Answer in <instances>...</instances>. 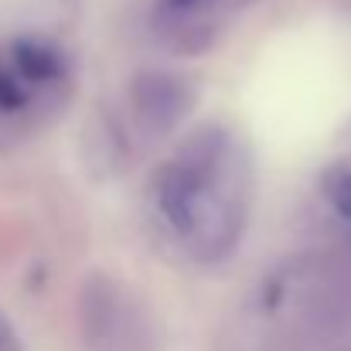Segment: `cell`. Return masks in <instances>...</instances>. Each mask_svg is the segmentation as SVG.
Segmentation results:
<instances>
[{
    "label": "cell",
    "mask_w": 351,
    "mask_h": 351,
    "mask_svg": "<svg viewBox=\"0 0 351 351\" xmlns=\"http://www.w3.org/2000/svg\"><path fill=\"white\" fill-rule=\"evenodd\" d=\"M157 205L167 226L188 239H215L226 229L229 208H222L219 181L208 157H181L157 178Z\"/></svg>",
    "instance_id": "1"
},
{
    "label": "cell",
    "mask_w": 351,
    "mask_h": 351,
    "mask_svg": "<svg viewBox=\"0 0 351 351\" xmlns=\"http://www.w3.org/2000/svg\"><path fill=\"white\" fill-rule=\"evenodd\" d=\"M10 65L31 86H48L65 75V58L58 55L55 45H45V41H17L10 51Z\"/></svg>",
    "instance_id": "2"
},
{
    "label": "cell",
    "mask_w": 351,
    "mask_h": 351,
    "mask_svg": "<svg viewBox=\"0 0 351 351\" xmlns=\"http://www.w3.org/2000/svg\"><path fill=\"white\" fill-rule=\"evenodd\" d=\"M31 99V82L7 62H0V113H17Z\"/></svg>",
    "instance_id": "3"
},
{
    "label": "cell",
    "mask_w": 351,
    "mask_h": 351,
    "mask_svg": "<svg viewBox=\"0 0 351 351\" xmlns=\"http://www.w3.org/2000/svg\"><path fill=\"white\" fill-rule=\"evenodd\" d=\"M324 191H328V202L338 208V215H345L351 222V171L331 174L328 184H324Z\"/></svg>",
    "instance_id": "4"
},
{
    "label": "cell",
    "mask_w": 351,
    "mask_h": 351,
    "mask_svg": "<svg viewBox=\"0 0 351 351\" xmlns=\"http://www.w3.org/2000/svg\"><path fill=\"white\" fill-rule=\"evenodd\" d=\"M171 3H174V7H184V3H191V0H171Z\"/></svg>",
    "instance_id": "5"
}]
</instances>
